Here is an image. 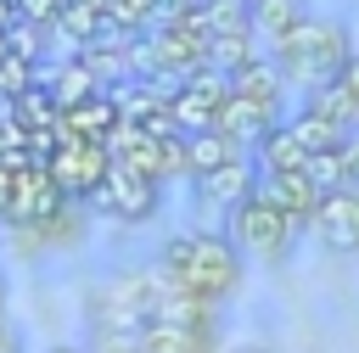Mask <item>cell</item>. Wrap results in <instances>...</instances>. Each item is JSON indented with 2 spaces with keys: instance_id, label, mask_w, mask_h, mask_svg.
<instances>
[{
  "instance_id": "obj_1",
  "label": "cell",
  "mask_w": 359,
  "mask_h": 353,
  "mask_svg": "<svg viewBox=\"0 0 359 353\" xmlns=\"http://www.w3.org/2000/svg\"><path fill=\"white\" fill-rule=\"evenodd\" d=\"M168 286H180V291H191V297H202V303H224V297H236L241 291V280H247V258L236 252V241L230 235H213V230H196V235H174L163 252H157V263H151Z\"/></svg>"
},
{
  "instance_id": "obj_2",
  "label": "cell",
  "mask_w": 359,
  "mask_h": 353,
  "mask_svg": "<svg viewBox=\"0 0 359 353\" xmlns=\"http://www.w3.org/2000/svg\"><path fill=\"white\" fill-rule=\"evenodd\" d=\"M269 56H275V67L286 73V84L314 90V84H325V78L342 73V62L353 56V34H348V22H337V17H303L292 34H280V39L269 45Z\"/></svg>"
},
{
  "instance_id": "obj_3",
  "label": "cell",
  "mask_w": 359,
  "mask_h": 353,
  "mask_svg": "<svg viewBox=\"0 0 359 353\" xmlns=\"http://www.w3.org/2000/svg\"><path fill=\"white\" fill-rule=\"evenodd\" d=\"M157 291H163L157 269H118L84 297V319H90V331H135L151 319Z\"/></svg>"
},
{
  "instance_id": "obj_4",
  "label": "cell",
  "mask_w": 359,
  "mask_h": 353,
  "mask_svg": "<svg viewBox=\"0 0 359 353\" xmlns=\"http://www.w3.org/2000/svg\"><path fill=\"white\" fill-rule=\"evenodd\" d=\"M230 213V224H224V235L236 241V252L241 258H258V263H280L286 252H292V241H297V224L264 196V191H252V196H241L236 207H224Z\"/></svg>"
},
{
  "instance_id": "obj_5",
  "label": "cell",
  "mask_w": 359,
  "mask_h": 353,
  "mask_svg": "<svg viewBox=\"0 0 359 353\" xmlns=\"http://www.w3.org/2000/svg\"><path fill=\"white\" fill-rule=\"evenodd\" d=\"M84 207L101 213V219H112V224H146L163 207V179H151V174H140V168H129V162L112 157L107 174H101V185L84 196Z\"/></svg>"
},
{
  "instance_id": "obj_6",
  "label": "cell",
  "mask_w": 359,
  "mask_h": 353,
  "mask_svg": "<svg viewBox=\"0 0 359 353\" xmlns=\"http://www.w3.org/2000/svg\"><path fill=\"white\" fill-rule=\"evenodd\" d=\"M107 162H112L107 140H79V134H62V140L50 146V157H45L50 179H56V185H62V196H73V202H84V196L101 185Z\"/></svg>"
},
{
  "instance_id": "obj_7",
  "label": "cell",
  "mask_w": 359,
  "mask_h": 353,
  "mask_svg": "<svg viewBox=\"0 0 359 353\" xmlns=\"http://www.w3.org/2000/svg\"><path fill=\"white\" fill-rule=\"evenodd\" d=\"M303 230H309L325 252L353 258V252H359V185H331V191H320V202H314V213H309Z\"/></svg>"
},
{
  "instance_id": "obj_8",
  "label": "cell",
  "mask_w": 359,
  "mask_h": 353,
  "mask_svg": "<svg viewBox=\"0 0 359 353\" xmlns=\"http://www.w3.org/2000/svg\"><path fill=\"white\" fill-rule=\"evenodd\" d=\"M62 202H73V196H62V185L50 179V168L39 162V157H28L22 168H11V202H6V224H17V230H34V224H45Z\"/></svg>"
},
{
  "instance_id": "obj_9",
  "label": "cell",
  "mask_w": 359,
  "mask_h": 353,
  "mask_svg": "<svg viewBox=\"0 0 359 353\" xmlns=\"http://www.w3.org/2000/svg\"><path fill=\"white\" fill-rule=\"evenodd\" d=\"M140 353H219V325L213 319H146Z\"/></svg>"
},
{
  "instance_id": "obj_10",
  "label": "cell",
  "mask_w": 359,
  "mask_h": 353,
  "mask_svg": "<svg viewBox=\"0 0 359 353\" xmlns=\"http://www.w3.org/2000/svg\"><path fill=\"white\" fill-rule=\"evenodd\" d=\"M258 191L303 230L309 224V213H314V202H320V185H314V174L309 168H280V174H258Z\"/></svg>"
},
{
  "instance_id": "obj_11",
  "label": "cell",
  "mask_w": 359,
  "mask_h": 353,
  "mask_svg": "<svg viewBox=\"0 0 359 353\" xmlns=\"http://www.w3.org/2000/svg\"><path fill=\"white\" fill-rule=\"evenodd\" d=\"M280 123V112L275 106H264V101H247V95H224L219 101V112H213V129H224L236 146H258V134H269Z\"/></svg>"
},
{
  "instance_id": "obj_12",
  "label": "cell",
  "mask_w": 359,
  "mask_h": 353,
  "mask_svg": "<svg viewBox=\"0 0 359 353\" xmlns=\"http://www.w3.org/2000/svg\"><path fill=\"white\" fill-rule=\"evenodd\" d=\"M258 191V162L241 151V157H230V162H219V168H208V174H196V196L202 202H213V207H236L241 196H252Z\"/></svg>"
},
{
  "instance_id": "obj_13",
  "label": "cell",
  "mask_w": 359,
  "mask_h": 353,
  "mask_svg": "<svg viewBox=\"0 0 359 353\" xmlns=\"http://www.w3.org/2000/svg\"><path fill=\"white\" fill-rule=\"evenodd\" d=\"M230 90H236V95H247V101H264V106H275V112H280L292 84H286V73L275 67V56H252V62H241V67L230 73Z\"/></svg>"
},
{
  "instance_id": "obj_14",
  "label": "cell",
  "mask_w": 359,
  "mask_h": 353,
  "mask_svg": "<svg viewBox=\"0 0 359 353\" xmlns=\"http://www.w3.org/2000/svg\"><path fill=\"white\" fill-rule=\"evenodd\" d=\"M123 123V112H118V101L107 95V90H95V95H84L79 106H67L62 112V134H79V140H112V129Z\"/></svg>"
},
{
  "instance_id": "obj_15",
  "label": "cell",
  "mask_w": 359,
  "mask_h": 353,
  "mask_svg": "<svg viewBox=\"0 0 359 353\" xmlns=\"http://www.w3.org/2000/svg\"><path fill=\"white\" fill-rule=\"evenodd\" d=\"M39 90L50 95V106H56V112H67V106H79L84 95H95V90H101V78L90 73V62H84V56H73V62H62V67L39 73Z\"/></svg>"
},
{
  "instance_id": "obj_16",
  "label": "cell",
  "mask_w": 359,
  "mask_h": 353,
  "mask_svg": "<svg viewBox=\"0 0 359 353\" xmlns=\"http://www.w3.org/2000/svg\"><path fill=\"white\" fill-rule=\"evenodd\" d=\"M309 17V6L303 0H247V28L258 34V39H280V34H292L297 22Z\"/></svg>"
},
{
  "instance_id": "obj_17",
  "label": "cell",
  "mask_w": 359,
  "mask_h": 353,
  "mask_svg": "<svg viewBox=\"0 0 359 353\" xmlns=\"http://www.w3.org/2000/svg\"><path fill=\"white\" fill-rule=\"evenodd\" d=\"M230 157H241V146H236L224 129H196V134H185V174H191V179L208 174V168H219V162H230Z\"/></svg>"
},
{
  "instance_id": "obj_18",
  "label": "cell",
  "mask_w": 359,
  "mask_h": 353,
  "mask_svg": "<svg viewBox=\"0 0 359 353\" xmlns=\"http://www.w3.org/2000/svg\"><path fill=\"white\" fill-rule=\"evenodd\" d=\"M286 123H292V134H297L309 151H337V146H342V134H348L337 118H325V112H320V106H309V101H303Z\"/></svg>"
},
{
  "instance_id": "obj_19",
  "label": "cell",
  "mask_w": 359,
  "mask_h": 353,
  "mask_svg": "<svg viewBox=\"0 0 359 353\" xmlns=\"http://www.w3.org/2000/svg\"><path fill=\"white\" fill-rule=\"evenodd\" d=\"M258 56V34L252 28H236V34H208V67H219V73H236L241 62H252Z\"/></svg>"
},
{
  "instance_id": "obj_20",
  "label": "cell",
  "mask_w": 359,
  "mask_h": 353,
  "mask_svg": "<svg viewBox=\"0 0 359 353\" xmlns=\"http://www.w3.org/2000/svg\"><path fill=\"white\" fill-rule=\"evenodd\" d=\"M157 0H107V22L112 28H151Z\"/></svg>"
},
{
  "instance_id": "obj_21",
  "label": "cell",
  "mask_w": 359,
  "mask_h": 353,
  "mask_svg": "<svg viewBox=\"0 0 359 353\" xmlns=\"http://www.w3.org/2000/svg\"><path fill=\"white\" fill-rule=\"evenodd\" d=\"M337 168H342V185H359V129L342 134V146H337Z\"/></svg>"
},
{
  "instance_id": "obj_22",
  "label": "cell",
  "mask_w": 359,
  "mask_h": 353,
  "mask_svg": "<svg viewBox=\"0 0 359 353\" xmlns=\"http://www.w3.org/2000/svg\"><path fill=\"white\" fill-rule=\"evenodd\" d=\"M337 84H342V90H348V95L359 101V50H353V56L342 62V73H337Z\"/></svg>"
},
{
  "instance_id": "obj_23",
  "label": "cell",
  "mask_w": 359,
  "mask_h": 353,
  "mask_svg": "<svg viewBox=\"0 0 359 353\" xmlns=\"http://www.w3.org/2000/svg\"><path fill=\"white\" fill-rule=\"evenodd\" d=\"M6 202H11V162L0 157V219H6Z\"/></svg>"
},
{
  "instance_id": "obj_24",
  "label": "cell",
  "mask_w": 359,
  "mask_h": 353,
  "mask_svg": "<svg viewBox=\"0 0 359 353\" xmlns=\"http://www.w3.org/2000/svg\"><path fill=\"white\" fill-rule=\"evenodd\" d=\"M0 353H22V342H17V331L0 319Z\"/></svg>"
},
{
  "instance_id": "obj_25",
  "label": "cell",
  "mask_w": 359,
  "mask_h": 353,
  "mask_svg": "<svg viewBox=\"0 0 359 353\" xmlns=\"http://www.w3.org/2000/svg\"><path fill=\"white\" fill-rule=\"evenodd\" d=\"M17 22V0H0V28H11Z\"/></svg>"
},
{
  "instance_id": "obj_26",
  "label": "cell",
  "mask_w": 359,
  "mask_h": 353,
  "mask_svg": "<svg viewBox=\"0 0 359 353\" xmlns=\"http://www.w3.org/2000/svg\"><path fill=\"white\" fill-rule=\"evenodd\" d=\"M0 62H11V34L0 28Z\"/></svg>"
},
{
  "instance_id": "obj_27",
  "label": "cell",
  "mask_w": 359,
  "mask_h": 353,
  "mask_svg": "<svg viewBox=\"0 0 359 353\" xmlns=\"http://www.w3.org/2000/svg\"><path fill=\"white\" fill-rule=\"evenodd\" d=\"M224 353H269V347H258V342H241V347H224Z\"/></svg>"
},
{
  "instance_id": "obj_28",
  "label": "cell",
  "mask_w": 359,
  "mask_h": 353,
  "mask_svg": "<svg viewBox=\"0 0 359 353\" xmlns=\"http://www.w3.org/2000/svg\"><path fill=\"white\" fill-rule=\"evenodd\" d=\"M50 353H90V347H73V342H62V347H50Z\"/></svg>"
},
{
  "instance_id": "obj_29",
  "label": "cell",
  "mask_w": 359,
  "mask_h": 353,
  "mask_svg": "<svg viewBox=\"0 0 359 353\" xmlns=\"http://www.w3.org/2000/svg\"><path fill=\"white\" fill-rule=\"evenodd\" d=\"M0 319H6V297H0Z\"/></svg>"
}]
</instances>
